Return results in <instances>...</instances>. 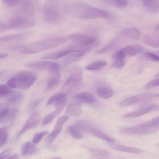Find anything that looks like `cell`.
Here are the masks:
<instances>
[{"instance_id":"11","label":"cell","mask_w":159,"mask_h":159,"mask_svg":"<svg viewBox=\"0 0 159 159\" xmlns=\"http://www.w3.org/2000/svg\"><path fill=\"white\" fill-rule=\"evenodd\" d=\"M95 46L87 47L80 50L77 52H73L66 57L62 61V65L66 66L80 59L85 54L88 52Z\"/></svg>"},{"instance_id":"17","label":"cell","mask_w":159,"mask_h":159,"mask_svg":"<svg viewBox=\"0 0 159 159\" xmlns=\"http://www.w3.org/2000/svg\"><path fill=\"white\" fill-rule=\"evenodd\" d=\"M82 113L81 104L77 101L70 103L66 110L65 113L68 115L79 116Z\"/></svg>"},{"instance_id":"19","label":"cell","mask_w":159,"mask_h":159,"mask_svg":"<svg viewBox=\"0 0 159 159\" xmlns=\"http://www.w3.org/2000/svg\"><path fill=\"white\" fill-rule=\"evenodd\" d=\"M143 4L145 9L148 12L153 14L159 12V0H143Z\"/></svg>"},{"instance_id":"41","label":"cell","mask_w":159,"mask_h":159,"mask_svg":"<svg viewBox=\"0 0 159 159\" xmlns=\"http://www.w3.org/2000/svg\"><path fill=\"white\" fill-rule=\"evenodd\" d=\"M8 87L3 84H0V95H7L11 91Z\"/></svg>"},{"instance_id":"32","label":"cell","mask_w":159,"mask_h":159,"mask_svg":"<svg viewBox=\"0 0 159 159\" xmlns=\"http://www.w3.org/2000/svg\"><path fill=\"white\" fill-rule=\"evenodd\" d=\"M116 42L114 41L110 42L105 47L97 51L96 52V54L97 55L102 54L111 50L116 47Z\"/></svg>"},{"instance_id":"7","label":"cell","mask_w":159,"mask_h":159,"mask_svg":"<svg viewBox=\"0 0 159 159\" xmlns=\"http://www.w3.org/2000/svg\"><path fill=\"white\" fill-rule=\"evenodd\" d=\"M32 16L26 15L13 17L11 19L7 25L8 28L22 29L29 28L36 24L35 20Z\"/></svg>"},{"instance_id":"15","label":"cell","mask_w":159,"mask_h":159,"mask_svg":"<svg viewBox=\"0 0 159 159\" xmlns=\"http://www.w3.org/2000/svg\"><path fill=\"white\" fill-rule=\"evenodd\" d=\"M80 50L68 49L58 50L44 56L42 57L41 59H42L57 60L68 54L79 51Z\"/></svg>"},{"instance_id":"3","label":"cell","mask_w":159,"mask_h":159,"mask_svg":"<svg viewBox=\"0 0 159 159\" xmlns=\"http://www.w3.org/2000/svg\"><path fill=\"white\" fill-rule=\"evenodd\" d=\"M67 39L63 36L52 37L39 40L22 47L20 52L22 54L38 53L66 43Z\"/></svg>"},{"instance_id":"31","label":"cell","mask_w":159,"mask_h":159,"mask_svg":"<svg viewBox=\"0 0 159 159\" xmlns=\"http://www.w3.org/2000/svg\"><path fill=\"white\" fill-rule=\"evenodd\" d=\"M23 35L21 34H14L0 36V42L10 41L21 38Z\"/></svg>"},{"instance_id":"27","label":"cell","mask_w":159,"mask_h":159,"mask_svg":"<svg viewBox=\"0 0 159 159\" xmlns=\"http://www.w3.org/2000/svg\"><path fill=\"white\" fill-rule=\"evenodd\" d=\"M69 132L74 138L77 139H81L82 136V132L79 128L75 124L69 126L68 129Z\"/></svg>"},{"instance_id":"50","label":"cell","mask_w":159,"mask_h":159,"mask_svg":"<svg viewBox=\"0 0 159 159\" xmlns=\"http://www.w3.org/2000/svg\"><path fill=\"white\" fill-rule=\"evenodd\" d=\"M8 55V54L7 53L0 54V59L4 58Z\"/></svg>"},{"instance_id":"26","label":"cell","mask_w":159,"mask_h":159,"mask_svg":"<svg viewBox=\"0 0 159 159\" xmlns=\"http://www.w3.org/2000/svg\"><path fill=\"white\" fill-rule=\"evenodd\" d=\"M63 109L61 108L55 109L54 111L48 114L45 117L42 121V124L46 125L52 122Z\"/></svg>"},{"instance_id":"43","label":"cell","mask_w":159,"mask_h":159,"mask_svg":"<svg viewBox=\"0 0 159 159\" xmlns=\"http://www.w3.org/2000/svg\"><path fill=\"white\" fill-rule=\"evenodd\" d=\"M61 94V93L57 94L52 96L48 101L46 105L48 106L55 103L60 96Z\"/></svg>"},{"instance_id":"51","label":"cell","mask_w":159,"mask_h":159,"mask_svg":"<svg viewBox=\"0 0 159 159\" xmlns=\"http://www.w3.org/2000/svg\"><path fill=\"white\" fill-rule=\"evenodd\" d=\"M6 130V128L5 127L0 128V137L2 133Z\"/></svg>"},{"instance_id":"29","label":"cell","mask_w":159,"mask_h":159,"mask_svg":"<svg viewBox=\"0 0 159 159\" xmlns=\"http://www.w3.org/2000/svg\"><path fill=\"white\" fill-rule=\"evenodd\" d=\"M18 111L16 108H13L9 110L6 115L0 121V123L8 122L13 120L16 116Z\"/></svg>"},{"instance_id":"18","label":"cell","mask_w":159,"mask_h":159,"mask_svg":"<svg viewBox=\"0 0 159 159\" xmlns=\"http://www.w3.org/2000/svg\"><path fill=\"white\" fill-rule=\"evenodd\" d=\"M75 99L80 102L91 104L95 102V98L91 93L87 92H82L77 94L75 97Z\"/></svg>"},{"instance_id":"5","label":"cell","mask_w":159,"mask_h":159,"mask_svg":"<svg viewBox=\"0 0 159 159\" xmlns=\"http://www.w3.org/2000/svg\"><path fill=\"white\" fill-rule=\"evenodd\" d=\"M159 129V117L146 123L120 129V132L131 135H144L156 132Z\"/></svg>"},{"instance_id":"45","label":"cell","mask_w":159,"mask_h":159,"mask_svg":"<svg viewBox=\"0 0 159 159\" xmlns=\"http://www.w3.org/2000/svg\"><path fill=\"white\" fill-rule=\"evenodd\" d=\"M12 149L11 148L6 149L0 153V159H3L8 156L11 152Z\"/></svg>"},{"instance_id":"25","label":"cell","mask_w":159,"mask_h":159,"mask_svg":"<svg viewBox=\"0 0 159 159\" xmlns=\"http://www.w3.org/2000/svg\"><path fill=\"white\" fill-rule=\"evenodd\" d=\"M97 93L98 95L101 98L107 99L110 98L112 96L113 92L111 89L103 87L99 88L97 89Z\"/></svg>"},{"instance_id":"30","label":"cell","mask_w":159,"mask_h":159,"mask_svg":"<svg viewBox=\"0 0 159 159\" xmlns=\"http://www.w3.org/2000/svg\"><path fill=\"white\" fill-rule=\"evenodd\" d=\"M67 101V97L65 93H61L60 96L54 103L55 109H63Z\"/></svg>"},{"instance_id":"34","label":"cell","mask_w":159,"mask_h":159,"mask_svg":"<svg viewBox=\"0 0 159 159\" xmlns=\"http://www.w3.org/2000/svg\"><path fill=\"white\" fill-rule=\"evenodd\" d=\"M89 150L92 154L97 156L106 157L110 154L109 152L102 149L89 148Z\"/></svg>"},{"instance_id":"24","label":"cell","mask_w":159,"mask_h":159,"mask_svg":"<svg viewBox=\"0 0 159 159\" xmlns=\"http://www.w3.org/2000/svg\"><path fill=\"white\" fill-rule=\"evenodd\" d=\"M87 133L106 141L110 142H114L115 141V140L113 139L93 128L90 129Z\"/></svg>"},{"instance_id":"4","label":"cell","mask_w":159,"mask_h":159,"mask_svg":"<svg viewBox=\"0 0 159 159\" xmlns=\"http://www.w3.org/2000/svg\"><path fill=\"white\" fill-rule=\"evenodd\" d=\"M37 75L34 72L23 70L16 73L9 79L7 84L9 88L26 90L35 82Z\"/></svg>"},{"instance_id":"14","label":"cell","mask_w":159,"mask_h":159,"mask_svg":"<svg viewBox=\"0 0 159 159\" xmlns=\"http://www.w3.org/2000/svg\"><path fill=\"white\" fill-rule=\"evenodd\" d=\"M158 108V105L155 104H152L145 108L124 115L122 116V117L125 118H135L157 109Z\"/></svg>"},{"instance_id":"47","label":"cell","mask_w":159,"mask_h":159,"mask_svg":"<svg viewBox=\"0 0 159 159\" xmlns=\"http://www.w3.org/2000/svg\"><path fill=\"white\" fill-rule=\"evenodd\" d=\"M43 98H40L37 99L33 101L30 106V108L31 110H34L38 106L39 102L41 101Z\"/></svg>"},{"instance_id":"42","label":"cell","mask_w":159,"mask_h":159,"mask_svg":"<svg viewBox=\"0 0 159 159\" xmlns=\"http://www.w3.org/2000/svg\"><path fill=\"white\" fill-rule=\"evenodd\" d=\"M8 136V133L6 131H4L0 137V147L3 146L6 142Z\"/></svg>"},{"instance_id":"36","label":"cell","mask_w":159,"mask_h":159,"mask_svg":"<svg viewBox=\"0 0 159 159\" xmlns=\"http://www.w3.org/2000/svg\"><path fill=\"white\" fill-rule=\"evenodd\" d=\"M131 46V49L130 56L135 55L139 53L143 52L145 49L143 46L138 44Z\"/></svg>"},{"instance_id":"40","label":"cell","mask_w":159,"mask_h":159,"mask_svg":"<svg viewBox=\"0 0 159 159\" xmlns=\"http://www.w3.org/2000/svg\"><path fill=\"white\" fill-rule=\"evenodd\" d=\"M125 56L124 52L121 49L114 53L112 55V58L115 61L122 60Z\"/></svg>"},{"instance_id":"1","label":"cell","mask_w":159,"mask_h":159,"mask_svg":"<svg viewBox=\"0 0 159 159\" xmlns=\"http://www.w3.org/2000/svg\"><path fill=\"white\" fill-rule=\"evenodd\" d=\"M69 11V6L65 1L46 0L43 7L44 20L52 24H58L64 20Z\"/></svg>"},{"instance_id":"54","label":"cell","mask_w":159,"mask_h":159,"mask_svg":"<svg viewBox=\"0 0 159 159\" xmlns=\"http://www.w3.org/2000/svg\"><path fill=\"white\" fill-rule=\"evenodd\" d=\"M159 77V74H157L155 76V77Z\"/></svg>"},{"instance_id":"46","label":"cell","mask_w":159,"mask_h":159,"mask_svg":"<svg viewBox=\"0 0 159 159\" xmlns=\"http://www.w3.org/2000/svg\"><path fill=\"white\" fill-rule=\"evenodd\" d=\"M125 64L124 59L115 61L113 63V66L117 68H119L123 67Z\"/></svg>"},{"instance_id":"39","label":"cell","mask_w":159,"mask_h":159,"mask_svg":"<svg viewBox=\"0 0 159 159\" xmlns=\"http://www.w3.org/2000/svg\"><path fill=\"white\" fill-rule=\"evenodd\" d=\"M145 57L148 59L155 62H158L159 57L157 55L150 52H147L145 53Z\"/></svg>"},{"instance_id":"38","label":"cell","mask_w":159,"mask_h":159,"mask_svg":"<svg viewBox=\"0 0 159 159\" xmlns=\"http://www.w3.org/2000/svg\"><path fill=\"white\" fill-rule=\"evenodd\" d=\"M47 131H44L38 133L36 134L33 139V142L34 144H37L41 140L45 135L48 133Z\"/></svg>"},{"instance_id":"33","label":"cell","mask_w":159,"mask_h":159,"mask_svg":"<svg viewBox=\"0 0 159 159\" xmlns=\"http://www.w3.org/2000/svg\"><path fill=\"white\" fill-rule=\"evenodd\" d=\"M107 2L119 8H125L127 4V1L126 0H108Z\"/></svg>"},{"instance_id":"20","label":"cell","mask_w":159,"mask_h":159,"mask_svg":"<svg viewBox=\"0 0 159 159\" xmlns=\"http://www.w3.org/2000/svg\"><path fill=\"white\" fill-rule=\"evenodd\" d=\"M111 148L118 151L135 154L142 153L143 150L140 148L118 144H111Z\"/></svg>"},{"instance_id":"9","label":"cell","mask_w":159,"mask_h":159,"mask_svg":"<svg viewBox=\"0 0 159 159\" xmlns=\"http://www.w3.org/2000/svg\"><path fill=\"white\" fill-rule=\"evenodd\" d=\"M159 97V94L157 93H150L134 95L123 100L120 104L121 106L131 105L136 103L150 99Z\"/></svg>"},{"instance_id":"2","label":"cell","mask_w":159,"mask_h":159,"mask_svg":"<svg viewBox=\"0 0 159 159\" xmlns=\"http://www.w3.org/2000/svg\"><path fill=\"white\" fill-rule=\"evenodd\" d=\"M69 11L76 17L85 19L107 18L109 16L107 11L94 7L82 1H74L69 7Z\"/></svg>"},{"instance_id":"44","label":"cell","mask_w":159,"mask_h":159,"mask_svg":"<svg viewBox=\"0 0 159 159\" xmlns=\"http://www.w3.org/2000/svg\"><path fill=\"white\" fill-rule=\"evenodd\" d=\"M159 80L158 79L151 80L145 86V88H148L151 87L158 86L159 84Z\"/></svg>"},{"instance_id":"52","label":"cell","mask_w":159,"mask_h":159,"mask_svg":"<svg viewBox=\"0 0 159 159\" xmlns=\"http://www.w3.org/2000/svg\"><path fill=\"white\" fill-rule=\"evenodd\" d=\"M5 72V70H3L0 71V76L2 75L3 74H4Z\"/></svg>"},{"instance_id":"21","label":"cell","mask_w":159,"mask_h":159,"mask_svg":"<svg viewBox=\"0 0 159 159\" xmlns=\"http://www.w3.org/2000/svg\"><path fill=\"white\" fill-rule=\"evenodd\" d=\"M38 151L39 149L35 146L29 142L23 144L21 150V154L24 156L36 153Z\"/></svg>"},{"instance_id":"22","label":"cell","mask_w":159,"mask_h":159,"mask_svg":"<svg viewBox=\"0 0 159 159\" xmlns=\"http://www.w3.org/2000/svg\"><path fill=\"white\" fill-rule=\"evenodd\" d=\"M7 98V102L11 104L16 103L22 98L23 97V93L20 91H11L8 93Z\"/></svg>"},{"instance_id":"16","label":"cell","mask_w":159,"mask_h":159,"mask_svg":"<svg viewBox=\"0 0 159 159\" xmlns=\"http://www.w3.org/2000/svg\"><path fill=\"white\" fill-rule=\"evenodd\" d=\"M121 36L126 37L134 40H138L141 37L140 31L137 28L130 27L124 29L120 32Z\"/></svg>"},{"instance_id":"12","label":"cell","mask_w":159,"mask_h":159,"mask_svg":"<svg viewBox=\"0 0 159 159\" xmlns=\"http://www.w3.org/2000/svg\"><path fill=\"white\" fill-rule=\"evenodd\" d=\"M41 116L37 112L32 113L28 119L21 130L17 136L19 137L29 129L35 126L39 122Z\"/></svg>"},{"instance_id":"53","label":"cell","mask_w":159,"mask_h":159,"mask_svg":"<svg viewBox=\"0 0 159 159\" xmlns=\"http://www.w3.org/2000/svg\"><path fill=\"white\" fill-rule=\"evenodd\" d=\"M50 159H61L59 157H54L52 158H51Z\"/></svg>"},{"instance_id":"8","label":"cell","mask_w":159,"mask_h":159,"mask_svg":"<svg viewBox=\"0 0 159 159\" xmlns=\"http://www.w3.org/2000/svg\"><path fill=\"white\" fill-rule=\"evenodd\" d=\"M83 75V70L80 67H73L70 70V76L64 84V88L69 90L80 85L82 81Z\"/></svg>"},{"instance_id":"6","label":"cell","mask_w":159,"mask_h":159,"mask_svg":"<svg viewBox=\"0 0 159 159\" xmlns=\"http://www.w3.org/2000/svg\"><path fill=\"white\" fill-rule=\"evenodd\" d=\"M69 38L74 44L69 46L68 49L80 50L97 44V39L95 37L80 33L72 34L70 35Z\"/></svg>"},{"instance_id":"37","label":"cell","mask_w":159,"mask_h":159,"mask_svg":"<svg viewBox=\"0 0 159 159\" xmlns=\"http://www.w3.org/2000/svg\"><path fill=\"white\" fill-rule=\"evenodd\" d=\"M9 110L7 104H0V121L6 115Z\"/></svg>"},{"instance_id":"10","label":"cell","mask_w":159,"mask_h":159,"mask_svg":"<svg viewBox=\"0 0 159 159\" xmlns=\"http://www.w3.org/2000/svg\"><path fill=\"white\" fill-rule=\"evenodd\" d=\"M69 119L67 116H63L59 117L56 122L52 131L46 138L45 142L47 144L51 143L60 132L64 124Z\"/></svg>"},{"instance_id":"48","label":"cell","mask_w":159,"mask_h":159,"mask_svg":"<svg viewBox=\"0 0 159 159\" xmlns=\"http://www.w3.org/2000/svg\"><path fill=\"white\" fill-rule=\"evenodd\" d=\"M19 155L17 154H14L6 159H18Z\"/></svg>"},{"instance_id":"35","label":"cell","mask_w":159,"mask_h":159,"mask_svg":"<svg viewBox=\"0 0 159 159\" xmlns=\"http://www.w3.org/2000/svg\"><path fill=\"white\" fill-rule=\"evenodd\" d=\"M60 79L57 78L51 77L48 81L46 90H50L54 88L59 83Z\"/></svg>"},{"instance_id":"49","label":"cell","mask_w":159,"mask_h":159,"mask_svg":"<svg viewBox=\"0 0 159 159\" xmlns=\"http://www.w3.org/2000/svg\"><path fill=\"white\" fill-rule=\"evenodd\" d=\"M5 25L4 23L0 22V31L5 30Z\"/></svg>"},{"instance_id":"28","label":"cell","mask_w":159,"mask_h":159,"mask_svg":"<svg viewBox=\"0 0 159 159\" xmlns=\"http://www.w3.org/2000/svg\"><path fill=\"white\" fill-rule=\"evenodd\" d=\"M107 62L104 60H99L93 62L85 67V69L89 70H94L106 66Z\"/></svg>"},{"instance_id":"13","label":"cell","mask_w":159,"mask_h":159,"mask_svg":"<svg viewBox=\"0 0 159 159\" xmlns=\"http://www.w3.org/2000/svg\"><path fill=\"white\" fill-rule=\"evenodd\" d=\"M53 62L44 60L25 63V66L39 70H47L49 71L51 68Z\"/></svg>"},{"instance_id":"23","label":"cell","mask_w":159,"mask_h":159,"mask_svg":"<svg viewBox=\"0 0 159 159\" xmlns=\"http://www.w3.org/2000/svg\"><path fill=\"white\" fill-rule=\"evenodd\" d=\"M159 36L156 35H147L143 39V42L146 45L158 48L159 47Z\"/></svg>"}]
</instances>
